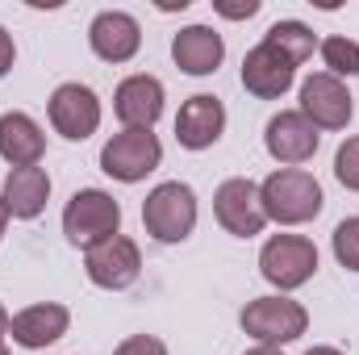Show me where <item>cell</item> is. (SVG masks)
<instances>
[{
	"instance_id": "7a4b0ae2",
	"label": "cell",
	"mask_w": 359,
	"mask_h": 355,
	"mask_svg": "<svg viewBox=\"0 0 359 355\" xmlns=\"http://www.w3.org/2000/svg\"><path fill=\"white\" fill-rule=\"evenodd\" d=\"M142 226L155 243H184L196 230V192L184 180H163L142 201Z\"/></svg>"
},
{
	"instance_id": "9a60e30c",
	"label": "cell",
	"mask_w": 359,
	"mask_h": 355,
	"mask_svg": "<svg viewBox=\"0 0 359 355\" xmlns=\"http://www.w3.org/2000/svg\"><path fill=\"white\" fill-rule=\"evenodd\" d=\"M72 326V309L59 305V301H38V305H25L21 314H13V343L25 347V351H42L50 343H59Z\"/></svg>"
},
{
	"instance_id": "7c38bea8",
	"label": "cell",
	"mask_w": 359,
	"mask_h": 355,
	"mask_svg": "<svg viewBox=\"0 0 359 355\" xmlns=\"http://www.w3.org/2000/svg\"><path fill=\"white\" fill-rule=\"evenodd\" d=\"M88 46L92 55L104 59V63H130L142 51V25L130 13H121V8H104V13L92 17Z\"/></svg>"
},
{
	"instance_id": "ffe728a7",
	"label": "cell",
	"mask_w": 359,
	"mask_h": 355,
	"mask_svg": "<svg viewBox=\"0 0 359 355\" xmlns=\"http://www.w3.org/2000/svg\"><path fill=\"white\" fill-rule=\"evenodd\" d=\"M264 42L276 46L292 67H301L305 59H313V46H318V38H313V29L305 25V21H276L268 34H264Z\"/></svg>"
},
{
	"instance_id": "44dd1931",
	"label": "cell",
	"mask_w": 359,
	"mask_h": 355,
	"mask_svg": "<svg viewBox=\"0 0 359 355\" xmlns=\"http://www.w3.org/2000/svg\"><path fill=\"white\" fill-rule=\"evenodd\" d=\"M322 63H326V72L330 76H359V42L355 38H343V34H334V38H326L322 42Z\"/></svg>"
},
{
	"instance_id": "3957f363",
	"label": "cell",
	"mask_w": 359,
	"mask_h": 355,
	"mask_svg": "<svg viewBox=\"0 0 359 355\" xmlns=\"http://www.w3.org/2000/svg\"><path fill=\"white\" fill-rule=\"evenodd\" d=\"M238 322H243V330H247L255 343H264V347L297 343V339L309 330V314H305V305L292 301V297H284V293L247 301V309L238 314Z\"/></svg>"
},
{
	"instance_id": "f546056e",
	"label": "cell",
	"mask_w": 359,
	"mask_h": 355,
	"mask_svg": "<svg viewBox=\"0 0 359 355\" xmlns=\"http://www.w3.org/2000/svg\"><path fill=\"white\" fill-rule=\"evenodd\" d=\"M4 226H8V213H4V205H0V239H4Z\"/></svg>"
},
{
	"instance_id": "d4e9b609",
	"label": "cell",
	"mask_w": 359,
	"mask_h": 355,
	"mask_svg": "<svg viewBox=\"0 0 359 355\" xmlns=\"http://www.w3.org/2000/svg\"><path fill=\"white\" fill-rule=\"evenodd\" d=\"M213 8H217L222 17H230V21H243V17H255L264 4H259V0H243V4H234V0H213Z\"/></svg>"
},
{
	"instance_id": "8fae6325",
	"label": "cell",
	"mask_w": 359,
	"mask_h": 355,
	"mask_svg": "<svg viewBox=\"0 0 359 355\" xmlns=\"http://www.w3.org/2000/svg\"><path fill=\"white\" fill-rule=\"evenodd\" d=\"M301 113L318 126V130H347L355 105H351V92L339 76L330 72H313L301 80Z\"/></svg>"
},
{
	"instance_id": "e0dca14e",
	"label": "cell",
	"mask_w": 359,
	"mask_h": 355,
	"mask_svg": "<svg viewBox=\"0 0 359 355\" xmlns=\"http://www.w3.org/2000/svg\"><path fill=\"white\" fill-rule=\"evenodd\" d=\"M46 155V134L42 126L21 113V109H8L0 113V159L8 168H38Z\"/></svg>"
},
{
	"instance_id": "83f0119b",
	"label": "cell",
	"mask_w": 359,
	"mask_h": 355,
	"mask_svg": "<svg viewBox=\"0 0 359 355\" xmlns=\"http://www.w3.org/2000/svg\"><path fill=\"white\" fill-rule=\"evenodd\" d=\"M247 355H284V351H280V347H264V343H255Z\"/></svg>"
},
{
	"instance_id": "9c48e42d",
	"label": "cell",
	"mask_w": 359,
	"mask_h": 355,
	"mask_svg": "<svg viewBox=\"0 0 359 355\" xmlns=\"http://www.w3.org/2000/svg\"><path fill=\"white\" fill-rule=\"evenodd\" d=\"M46 113H50L55 134H63L67 142H84V138H92L100 130V96L88 84H80V80L59 84L50 92Z\"/></svg>"
},
{
	"instance_id": "277c9868",
	"label": "cell",
	"mask_w": 359,
	"mask_h": 355,
	"mask_svg": "<svg viewBox=\"0 0 359 355\" xmlns=\"http://www.w3.org/2000/svg\"><path fill=\"white\" fill-rule=\"evenodd\" d=\"M63 234L72 247H96L113 234H121V205L104 188H80L63 209Z\"/></svg>"
},
{
	"instance_id": "5b68a950",
	"label": "cell",
	"mask_w": 359,
	"mask_h": 355,
	"mask_svg": "<svg viewBox=\"0 0 359 355\" xmlns=\"http://www.w3.org/2000/svg\"><path fill=\"white\" fill-rule=\"evenodd\" d=\"M259 272L280 293H292L313 280L318 272V247L305 234H271L259 251Z\"/></svg>"
},
{
	"instance_id": "d6986e66",
	"label": "cell",
	"mask_w": 359,
	"mask_h": 355,
	"mask_svg": "<svg viewBox=\"0 0 359 355\" xmlns=\"http://www.w3.org/2000/svg\"><path fill=\"white\" fill-rule=\"evenodd\" d=\"M50 201V176L42 168H13L0 188V205L17 222H34Z\"/></svg>"
},
{
	"instance_id": "ac0fdd59",
	"label": "cell",
	"mask_w": 359,
	"mask_h": 355,
	"mask_svg": "<svg viewBox=\"0 0 359 355\" xmlns=\"http://www.w3.org/2000/svg\"><path fill=\"white\" fill-rule=\"evenodd\" d=\"M172 59L188 76H213L226 59V42L213 25H184L172 38Z\"/></svg>"
},
{
	"instance_id": "ba28073f",
	"label": "cell",
	"mask_w": 359,
	"mask_h": 355,
	"mask_svg": "<svg viewBox=\"0 0 359 355\" xmlns=\"http://www.w3.org/2000/svg\"><path fill=\"white\" fill-rule=\"evenodd\" d=\"M84 272H88V280L96 288L121 293V288H130L142 276V251H138L134 239L113 234V239H104V243L84 251Z\"/></svg>"
},
{
	"instance_id": "8992f818",
	"label": "cell",
	"mask_w": 359,
	"mask_h": 355,
	"mask_svg": "<svg viewBox=\"0 0 359 355\" xmlns=\"http://www.w3.org/2000/svg\"><path fill=\"white\" fill-rule=\"evenodd\" d=\"M163 163V142L151 130H121L100 151V172L121 184H138Z\"/></svg>"
},
{
	"instance_id": "6da1fadb",
	"label": "cell",
	"mask_w": 359,
	"mask_h": 355,
	"mask_svg": "<svg viewBox=\"0 0 359 355\" xmlns=\"http://www.w3.org/2000/svg\"><path fill=\"white\" fill-rule=\"evenodd\" d=\"M259 196H264L268 222H280V226H305L326 205L322 184L309 176L305 168H280V172H271L259 184Z\"/></svg>"
},
{
	"instance_id": "484cf974",
	"label": "cell",
	"mask_w": 359,
	"mask_h": 355,
	"mask_svg": "<svg viewBox=\"0 0 359 355\" xmlns=\"http://www.w3.org/2000/svg\"><path fill=\"white\" fill-rule=\"evenodd\" d=\"M13 63H17V46H13V34L0 25V80L13 72Z\"/></svg>"
},
{
	"instance_id": "5bb4252c",
	"label": "cell",
	"mask_w": 359,
	"mask_h": 355,
	"mask_svg": "<svg viewBox=\"0 0 359 355\" xmlns=\"http://www.w3.org/2000/svg\"><path fill=\"white\" fill-rule=\"evenodd\" d=\"M226 134V105L209 92H196L176 113V142L184 151H209Z\"/></svg>"
},
{
	"instance_id": "30bf717a",
	"label": "cell",
	"mask_w": 359,
	"mask_h": 355,
	"mask_svg": "<svg viewBox=\"0 0 359 355\" xmlns=\"http://www.w3.org/2000/svg\"><path fill=\"white\" fill-rule=\"evenodd\" d=\"M318 142H322V130L301 113V109H280L264 130V147L276 163L284 168H301L318 155Z\"/></svg>"
},
{
	"instance_id": "4fadbf2b",
	"label": "cell",
	"mask_w": 359,
	"mask_h": 355,
	"mask_svg": "<svg viewBox=\"0 0 359 355\" xmlns=\"http://www.w3.org/2000/svg\"><path fill=\"white\" fill-rule=\"evenodd\" d=\"M163 100L168 92L155 76L138 72V76H126L117 92H113V113L126 130H151L159 117H163Z\"/></svg>"
},
{
	"instance_id": "4316f807",
	"label": "cell",
	"mask_w": 359,
	"mask_h": 355,
	"mask_svg": "<svg viewBox=\"0 0 359 355\" xmlns=\"http://www.w3.org/2000/svg\"><path fill=\"white\" fill-rule=\"evenodd\" d=\"M8 330H13V318H8V309L0 305V343H4V335H8Z\"/></svg>"
},
{
	"instance_id": "603a6c76",
	"label": "cell",
	"mask_w": 359,
	"mask_h": 355,
	"mask_svg": "<svg viewBox=\"0 0 359 355\" xmlns=\"http://www.w3.org/2000/svg\"><path fill=\"white\" fill-rule=\"evenodd\" d=\"M334 176H339L343 188L359 192V134L355 138H347V142L334 151Z\"/></svg>"
},
{
	"instance_id": "7402d4cb",
	"label": "cell",
	"mask_w": 359,
	"mask_h": 355,
	"mask_svg": "<svg viewBox=\"0 0 359 355\" xmlns=\"http://www.w3.org/2000/svg\"><path fill=\"white\" fill-rule=\"evenodd\" d=\"M334 260L347 267V272H359V217H347L334 226Z\"/></svg>"
},
{
	"instance_id": "52a82bcc",
	"label": "cell",
	"mask_w": 359,
	"mask_h": 355,
	"mask_svg": "<svg viewBox=\"0 0 359 355\" xmlns=\"http://www.w3.org/2000/svg\"><path fill=\"white\" fill-rule=\"evenodd\" d=\"M213 217L226 234L234 239H255L264 234L268 226V213H264V196H259V184L247 176L222 180L217 192H213Z\"/></svg>"
},
{
	"instance_id": "4dcf8cb0",
	"label": "cell",
	"mask_w": 359,
	"mask_h": 355,
	"mask_svg": "<svg viewBox=\"0 0 359 355\" xmlns=\"http://www.w3.org/2000/svg\"><path fill=\"white\" fill-rule=\"evenodd\" d=\"M0 355H8V347H4V343H0Z\"/></svg>"
},
{
	"instance_id": "f1b7e54d",
	"label": "cell",
	"mask_w": 359,
	"mask_h": 355,
	"mask_svg": "<svg viewBox=\"0 0 359 355\" xmlns=\"http://www.w3.org/2000/svg\"><path fill=\"white\" fill-rule=\"evenodd\" d=\"M305 355H343V351H339V347H309Z\"/></svg>"
},
{
	"instance_id": "2e32d148",
	"label": "cell",
	"mask_w": 359,
	"mask_h": 355,
	"mask_svg": "<svg viewBox=\"0 0 359 355\" xmlns=\"http://www.w3.org/2000/svg\"><path fill=\"white\" fill-rule=\"evenodd\" d=\"M292 80H297V67L276 46L259 42L255 51H247V59H243V88L251 92V96L276 100V96H284V92L292 88Z\"/></svg>"
},
{
	"instance_id": "cb8c5ba5",
	"label": "cell",
	"mask_w": 359,
	"mask_h": 355,
	"mask_svg": "<svg viewBox=\"0 0 359 355\" xmlns=\"http://www.w3.org/2000/svg\"><path fill=\"white\" fill-rule=\"evenodd\" d=\"M113 355H168V347H163V339H155V335H130V339L117 343Z\"/></svg>"
}]
</instances>
